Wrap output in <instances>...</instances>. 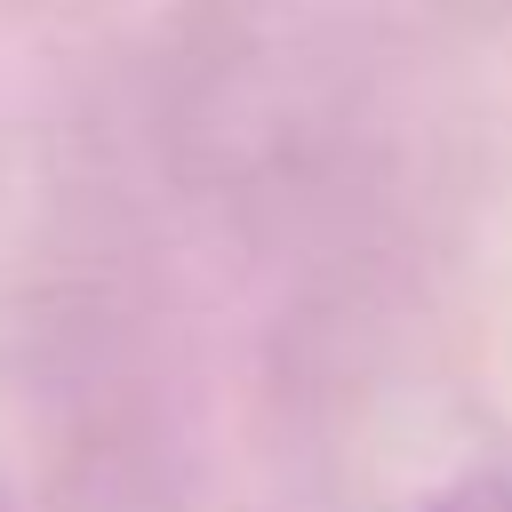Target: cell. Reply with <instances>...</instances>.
Returning a JSON list of instances; mask_svg holds the SVG:
<instances>
[{"instance_id": "obj_1", "label": "cell", "mask_w": 512, "mask_h": 512, "mask_svg": "<svg viewBox=\"0 0 512 512\" xmlns=\"http://www.w3.org/2000/svg\"><path fill=\"white\" fill-rule=\"evenodd\" d=\"M432 512H512V480H464V488L440 496Z\"/></svg>"}]
</instances>
